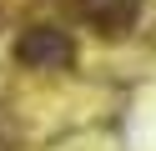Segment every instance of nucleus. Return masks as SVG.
Returning <instances> with one entry per match:
<instances>
[{
  "label": "nucleus",
  "mask_w": 156,
  "mask_h": 151,
  "mask_svg": "<svg viewBox=\"0 0 156 151\" xmlns=\"http://www.w3.org/2000/svg\"><path fill=\"white\" fill-rule=\"evenodd\" d=\"M81 5H86V15H91L101 30H111V35H116V30H126V25L136 20L141 0H81Z\"/></svg>",
  "instance_id": "f03ea898"
},
{
  "label": "nucleus",
  "mask_w": 156,
  "mask_h": 151,
  "mask_svg": "<svg viewBox=\"0 0 156 151\" xmlns=\"http://www.w3.org/2000/svg\"><path fill=\"white\" fill-rule=\"evenodd\" d=\"M15 56H20L25 66H66V60H71V40H66V30L35 25V30H25V35H20Z\"/></svg>",
  "instance_id": "f257e3e1"
}]
</instances>
